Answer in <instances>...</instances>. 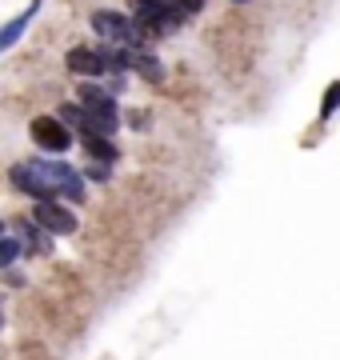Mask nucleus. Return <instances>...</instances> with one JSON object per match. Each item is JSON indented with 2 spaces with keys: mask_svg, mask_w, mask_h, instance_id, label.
<instances>
[{
  "mask_svg": "<svg viewBox=\"0 0 340 360\" xmlns=\"http://www.w3.org/2000/svg\"><path fill=\"white\" fill-rule=\"evenodd\" d=\"M68 68L77 72V77H105L108 65L100 52H89V49H72L68 52Z\"/></svg>",
  "mask_w": 340,
  "mask_h": 360,
  "instance_id": "7",
  "label": "nucleus"
},
{
  "mask_svg": "<svg viewBox=\"0 0 340 360\" xmlns=\"http://www.w3.org/2000/svg\"><path fill=\"white\" fill-rule=\"evenodd\" d=\"M92 28H96L100 37H108V40H129V44H140L144 40V32L136 28V20H124L120 13H108V8L92 13Z\"/></svg>",
  "mask_w": 340,
  "mask_h": 360,
  "instance_id": "2",
  "label": "nucleus"
},
{
  "mask_svg": "<svg viewBox=\"0 0 340 360\" xmlns=\"http://www.w3.org/2000/svg\"><path fill=\"white\" fill-rule=\"evenodd\" d=\"M37 172L53 184L56 193H65L68 200H84V180H80L77 168H68L65 160H37Z\"/></svg>",
  "mask_w": 340,
  "mask_h": 360,
  "instance_id": "1",
  "label": "nucleus"
},
{
  "mask_svg": "<svg viewBox=\"0 0 340 360\" xmlns=\"http://www.w3.org/2000/svg\"><path fill=\"white\" fill-rule=\"evenodd\" d=\"M80 141H84V148H89V153L100 160V165H112V160H117V148H112L105 136H96V132H84Z\"/></svg>",
  "mask_w": 340,
  "mask_h": 360,
  "instance_id": "9",
  "label": "nucleus"
},
{
  "mask_svg": "<svg viewBox=\"0 0 340 360\" xmlns=\"http://www.w3.org/2000/svg\"><path fill=\"white\" fill-rule=\"evenodd\" d=\"M60 120L65 124H84V108L80 104H60Z\"/></svg>",
  "mask_w": 340,
  "mask_h": 360,
  "instance_id": "14",
  "label": "nucleus"
},
{
  "mask_svg": "<svg viewBox=\"0 0 340 360\" xmlns=\"http://www.w3.org/2000/svg\"><path fill=\"white\" fill-rule=\"evenodd\" d=\"M336 108H340V80H336V84H328L325 101H320V116H325V120H328V116L336 112Z\"/></svg>",
  "mask_w": 340,
  "mask_h": 360,
  "instance_id": "10",
  "label": "nucleus"
},
{
  "mask_svg": "<svg viewBox=\"0 0 340 360\" xmlns=\"http://www.w3.org/2000/svg\"><path fill=\"white\" fill-rule=\"evenodd\" d=\"M0 232H4V224H0Z\"/></svg>",
  "mask_w": 340,
  "mask_h": 360,
  "instance_id": "16",
  "label": "nucleus"
},
{
  "mask_svg": "<svg viewBox=\"0 0 340 360\" xmlns=\"http://www.w3.org/2000/svg\"><path fill=\"white\" fill-rule=\"evenodd\" d=\"M37 224L44 232H56V236H68V232H77V217L68 212V208H60V205H53V200H44V205H37Z\"/></svg>",
  "mask_w": 340,
  "mask_h": 360,
  "instance_id": "5",
  "label": "nucleus"
},
{
  "mask_svg": "<svg viewBox=\"0 0 340 360\" xmlns=\"http://www.w3.org/2000/svg\"><path fill=\"white\" fill-rule=\"evenodd\" d=\"M105 101H112L105 89H96V84H89V80L80 84V104H105Z\"/></svg>",
  "mask_w": 340,
  "mask_h": 360,
  "instance_id": "12",
  "label": "nucleus"
},
{
  "mask_svg": "<svg viewBox=\"0 0 340 360\" xmlns=\"http://www.w3.org/2000/svg\"><path fill=\"white\" fill-rule=\"evenodd\" d=\"M132 65L140 68L148 80H160V60H157V56H144V52H140V56H132Z\"/></svg>",
  "mask_w": 340,
  "mask_h": 360,
  "instance_id": "11",
  "label": "nucleus"
},
{
  "mask_svg": "<svg viewBox=\"0 0 340 360\" xmlns=\"http://www.w3.org/2000/svg\"><path fill=\"white\" fill-rule=\"evenodd\" d=\"M32 13H37V8H28V13H20L16 20H8V25L0 28V52H4V49H13L16 40L25 37V28H28V20H32Z\"/></svg>",
  "mask_w": 340,
  "mask_h": 360,
  "instance_id": "8",
  "label": "nucleus"
},
{
  "mask_svg": "<svg viewBox=\"0 0 340 360\" xmlns=\"http://www.w3.org/2000/svg\"><path fill=\"white\" fill-rule=\"evenodd\" d=\"M13 184L20 188V193L37 196L40 205H44V200H56V188L37 172V165H16V168H13Z\"/></svg>",
  "mask_w": 340,
  "mask_h": 360,
  "instance_id": "4",
  "label": "nucleus"
},
{
  "mask_svg": "<svg viewBox=\"0 0 340 360\" xmlns=\"http://www.w3.org/2000/svg\"><path fill=\"white\" fill-rule=\"evenodd\" d=\"M89 172H92V180H108V165H92Z\"/></svg>",
  "mask_w": 340,
  "mask_h": 360,
  "instance_id": "15",
  "label": "nucleus"
},
{
  "mask_svg": "<svg viewBox=\"0 0 340 360\" xmlns=\"http://www.w3.org/2000/svg\"><path fill=\"white\" fill-rule=\"evenodd\" d=\"M28 132H32V141H37L44 153H65L68 144H72V136H68V129H65V120H53V116H37Z\"/></svg>",
  "mask_w": 340,
  "mask_h": 360,
  "instance_id": "3",
  "label": "nucleus"
},
{
  "mask_svg": "<svg viewBox=\"0 0 340 360\" xmlns=\"http://www.w3.org/2000/svg\"><path fill=\"white\" fill-rule=\"evenodd\" d=\"M120 116H117V101H105V104H84V132H96V136H108L117 132Z\"/></svg>",
  "mask_w": 340,
  "mask_h": 360,
  "instance_id": "6",
  "label": "nucleus"
},
{
  "mask_svg": "<svg viewBox=\"0 0 340 360\" xmlns=\"http://www.w3.org/2000/svg\"><path fill=\"white\" fill-rule=\"evenodd\" d=\"M20 240H13V236H0V264H13L16 257H20Z\"/></svg>",
  "mask_w": 340,
  "mask_h": 360,
  "instance_id": "13",
  "label": "nucleus"
}]
</instances>
